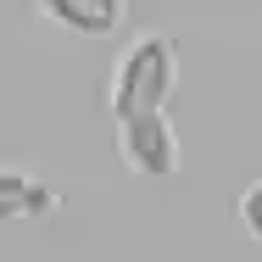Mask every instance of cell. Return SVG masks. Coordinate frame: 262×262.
Wrapping results in <instances>:
<instances>
[{"label":"cell","mask_w":262,"mask_h":262,"mask_svg":"<svg viewBox=\"0 0 262 262\" xmlns=\"http://www.w3.org/2000/svg\"><path fill=\"white\" fill-rule=\"evenodd\" d=\"M28 207H51V195H45L23 167H0V217L28 212Z\"/></svg>","instance_id":"obj_4"},{"label":"cell","mask_w":262,"mask_h":262,"mask_svg":"<svg viewBox=\"0 0 262 262\" xmlns=\"http://www.w3.org/2000/svg\"><path fill=\"white\" fill-rule=\"evenodd\" d=\"M179 84V61L173 45L162 34H145L134 51H123L117 73H112V112L128 117V112H162V101L173 95Z\"/></svg>","instance_id":"obj_1"},{"label":"cell","mask_w":262,"mask_h":262,"mask_svg":"<svg viewBox=\"0 0 262 262\" xmlns=\"http://www.w3.org/2000/svg\"><path fill=\"white\" fill-rule=\"evenodd\" d=\"M240 223L262 240V179H257V184H246V195H240Z\"/></svg>","instance_id":"obj_5"},{"label":"cell","mask_w":262,"mask_h":262,"mask_svg":"<svg viewBox=\"0 0 262 262\" xmlns=\"http://www.w3.org/2000/svg\"><path fill=\"white\" fill-rule=\"evenodd\" d=\"M117 151L140 173H157V179L179 173V140H173V123L162 112H128V117H117Z\"/></svg>","instance_id":"obj_2"},{"label":"cell","mask_w":262,"mask_h":262,"mask_svg":"<svg viewBox=\"0 0 262 262\" xmlns=\"http://www.w3.org/2000/svg\"><path fill=\"white\" fill-rule=\"evenodd\" d=\"M39 6L78 34H112L123 23V0H39Z\"/></svg>","instance_id":"obj_3"}]
</instances>
